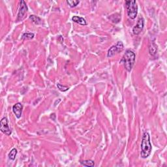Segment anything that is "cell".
I'll list each match as a JSON object with an SVG mask.
<instances>
[{
  "mask_svg": "<svg viewBox=\"0 0 167 167\" xmlns=\"http://www.w3.org/2000/svg\"><path fill=\"white\" fill-rule=\"evenodd\" d=\"M80 164L84 166L88 167H92L95 166V163L92 160H85V161H81Z\"/></svg>",
  "mask_w": 167,
  "mask_h": 167,
  "instance_id": "obj_11",
  "label": "cell"
},
{
  "mask_svg": "<svg viewBox=\"0 0 167 167\" xmlns=\"http://www.w3.org/2000/svg\"><path fill=\"white\" fill-rule=\"evenodd\" d=\"M34 36H35V34L33 33H25L22 35V39H32Z\"/></svg>",
  "mask_w": 167,
  "mask_h": 167,
  "instance_id": "obj_14",
  "label": "cell"
},
{
  "mask_svg": "<svg viewBox=\"0 0 167 167\" xmlns=\"http://www.w3.org/2000/svg\"><path fill=\"white\" fill-rule=\"evenodd\" d=\"M149 54H150L152 56H155L156 53L157 52V46H156L155 43H153L152 44V45L149 46Z\"/></svg>",
  "mask_w": 167,
  "mask_h": 167,
  "instance_id": "obj_10",
  "label": "cell"
},
{
  "mask_svg": "<svg viewBox=\"0 0 167 167\" xmlns=\"http://www.w3.org/2000/svg\"><path fill=\"white\" fill-rule=\"evenodd\" d=\"M27 11H28V7H27L26 2L24 1H20V7L18 13V16H17L16 22L21 21L22 20H23Z\"/></svg>",
  "mask_w": 167,
  "mask_h": 167,
  "instance_id": "obj_6",
  "label": "cell"
},
{
  "mask_svg": "<svg viewBox=\"0 0 167 167\" xmlns=\"http://www.w3.org/2000/svg\"><path fill=\"white\" fill-rule=\"evenodd\" d=\"M141 149V156L142 158L146 159L150 155L152 150V146L150 142V136L148 132H144L142 135Z\"/></svg>",
  "mask_w": 167,
  "mask_h": 167,
  "instance_id": "obj_1",
  "label": "cell"
},
{
  "mask_svg": "<svg viewBox=\"0 0 167 167\" xmlns=\"http://www.w3.org/2000/svg\"><path fill=\"white\" fill-rule=\"evenodd\" d=\"M0 129L3 134L7 136L11 135L12 132L8 125V121L7 118H3L0 121Z\"/></svg>",
  "mask_w": 167,
  "mask_h": 167,
  "instance_id": "obj_5",
  "label": "cell"
},
{
  "mask_svg": "<svg viewBox=\"0 0 167 167\" xmlns=\"http://www.w3.org/2000/svg\"><path fill=\"white\" fill-rule=\"evenodd\" d=\"M136 55L135 52L131 50H127L124 54L120 62L124 63V65L128 72H131L135 63Z\"/></svg>",
  "mask_w": 167,
  "mask_h": 167,
  "instance_id": "obj_2",
  "label": "cell"
},
{
  "mask_svg": "<svg viewBox=\"0 0 167 167\" xmlns=\"http://www.w3.org/2000/svg\"><path fill=\"white\" fill-rule=\"evenodd\" d=\"M144 20L142 17L139 18L138 20L137 24H136V26L132 28V33H133L134 35H138L140 33H141L143 28H144Z\"/></svg>",
  "mask_w": 167,
  "mask_h": 167,
  "instance_id": "obj_7",
  "label": "cell"
},
{
  "mask_svg": "<svg viewBox=\"0 0 167 167\" xmlns=\"http://www.w3.org/2000/svg\"><path fill=\"white\" fill-rule=\"evenodd\" d=\"M124 49V45L121 41H118L116 45L112 46L107 52V57H111L116 54L122 52Z\"/></svg>",
  "mask_w": 167,
  "mask_h": 167,
  "instance_id": "obj_4",
  "label": "cell"
},
{
  "mask_svg": "<svg viewBox=\"0 0 167 167\" xmlns=\"http://www.w3.org/2000/svg\"><path fill=\"white\" fill-rule=\"evenodd\" d=\"M125 6L129 18L135 19L138 14V5L136 1H125Z\"/></svg>",
  "mask_w": 167,
  "mask_h": 167,
  "instance_id": "obj_3",
  "label": "cell"
},
{
  "mask_svg": "<svg viewBox=\"0 0 167 167\" xmlns=\"http://www.w3.org/2000/svg\"><path fill=\"white\" fill-rule=\"evenodd\" d=\"M29 19L32 20L33 23H35V24H40L42 23L41 19H40L39 16H35V15L29 16Z\"/></svg>",
  "mask_w": 167,
  "mask_h": 167,
  "instance_id": "obj_12",
  "label": "cell"
},
{
  "mask_svg": "<svg viewBox=\"0 0 167 167\" xmlns=\"http://www.w3.org/2000/svg\"><path fill=\"white\" fill-rule=\"evenodd\" d=\"M22 110H23V105L20 103H16L14 106L13 107V112L15 114L16 118H20L22 114Z\"/></svg>",
  "mask_w": 167,
  "mask_h": 167,
  "instance_id": "obj_8",
  "label": "cell"
},
{
  "mask_svg": "<svg viewBox=\"0 0 167 167\" xmlns=\"http://www.w3.org/2000/svg\"><path fill=\"white\" fill-rule=\"evenodd\" d=\"M57 88H58V89L61 91H63V92L66 91H67L69 89V87L65 86H62V85H61L60 84H57Z\"/></svg>",
  "mask_w": 167,
  "mask_h": 167,
  "instance_id": "obj_16",
  "label": "cell"
},
{
  "mask_svg": "<svg viewBox=\"0 0 167 167\" xmlns=\"http://www.w3.org/2000/svg\"><path fill=\"white\" fill-rule=\"evenodd\" d=\"M16 155H17V149L16 148H13L9 153V158L12 160V161H14L16 158Z\"/></svg>",
  "mask_w": 167,
  "mask_h": 167,
  "instance_id": "obj_13",
  "label": "cell"
},
{
  "mask_svg": "<svg viewBox=\"0 0 167 167\" xmlns=\"http://www.w3.org/2000/svg\"><path fill=\"white\" fill-rule=\"evenodd\" d=\"M67 4L69 5L71 7H75L76 6H77L79 4L80 1H75V0H67Z\"/></svg>",
  "mask_w": 167,
  "mask_h": 167,
  "instance_id": "obj_15",
  "label": "cell"
},
{
  "mask_svg": "<svg viewBox=\"0 0 167 167\" xmlns=\"http://www.w3.org/2000/svg\"><path fill=\"white\" fill-rule=\"evenodd\" d=\"M72 20L75 23L78 24L81 26H86L87 25V22L86 20H85L82 17H80V16H74L72 18Z\"/></svg>",
  "mask_w": 167,
  "mask_h": 167,
  "instance_id": "obj_9",
  "label": "cell"
}]
</instances>
